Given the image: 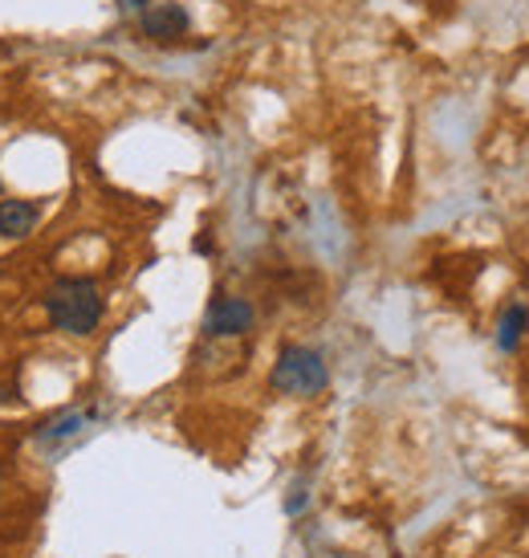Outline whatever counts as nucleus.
I'll list each match as a JSON object with an SVG mask.
<instances>
[{
	"instance_id": "9d476101",
	"label": "nucleus",
	"mask_w": 529,
	"mask_h": 558,
	"mask_svg": "<svg viewBox=\"0 0 529 558\" xmlns=\"http://www.w3.org/2000/svg\"><path fill=\"white\" fill-rule=\"evenodd\" d=\"M0 489H4V469H0Z\"/></svg>"
},
{
	"instance_id": "423d86ee",
	"label": "nucleus",
	"mask_w": 529,
	"mask_h": 558,
	"mask_svg": "<svg viewBox=\"0 0 529 558\" xmlns=\"http://www.w3.org/2000/svg\"><path fill=\"white\" fill-rule=\"evenodd\" d=\"M41 225V208L33 201H0V241H21Z\"/></svg>"
},
{
	"instance_id": "f03ea898",
	"label": "nucleus",
	"mask_w": 529,
	"mask_h": 558,
	"mask_svg": "<svg viewBox=\"0 0 529 558\" xmlns=\"http://www.w3.org/2000/svg\"><path fill=\"white\" fill-rule=\"evenodd\" d=\"M269 388L281 396H294V400H313L330 388V367L322 351H313L306 342H285L273 359V372H269Z\"/></svg>"
},
{
	"instance_id": "1a4fd4ad",
	"label": "nucleus",
	"mask_w": 529,
	"mask_h": 558,
	"mask_svg": "<svg viewBox=\"0 0 529 558\" xmlns=\"http://www.w3.org/2000/svg\"><path fill=\"white\" fill-rule=\"evenodd\" d=\"M119 9H123V13H147V9H151V0H119Z\"/></svg>"
},
{
	"instance_id": "39448f33",
	"label": "nucleus",
	"mask_w": 529,
	"mask_h": 558,
	"mask_svg": "<svg viewBox=\"0 0 529 558\" xmlns=\"http://www.w3.org/2000/svg\"><path fill=\"white\" fill-rule=\"evenodd\" d=\"M94 424V412L90 408H70V412H58V416H49L37 433H33V440L41 445V449L58 452L65 449V445H74L86 428Z\"/></svg>"
},
{
	"instance_id": "7ed1b4c3",
	"label": "nucleus",
	"mask_w": 529,
	"mask_h": 558,
	"mask_svg": "<svg viewBox=\"0 0 529 558\" xmlns=\"http://www.w3.org/2000/svg\"><path fill=\"white\" fill-rule=\"evenodd\" d=\"M257 326V311L249 298L241 294H217L204 311V335L208 339H241Z\"/></svg>"
},
{
	"instance_id": "f257e3e1",
	"label": "nucleus",
	"mask_w": 529,
	"mask_h": 558,
	"mask_svg": "<svg viewBox=\"0 0 529 558\" xmlns=\"http://www.w3.org/2000/svg\"><path fill=\"white\" fill-rule=\"evenodd\" d=\"M41 302H46L49 323L58 326L62 335H74V339H90L94 330L102 326V314H107L102 286L94 278H78V274H65V278L49 281Z\"/></svg>"
},
{
	"instance_id": "9b49d317",
	"label": "nucleus",
	"mask_w": 529,
	"mask_h": 558,
	"mask_svg": "<svg viewBox=\"0 0 529 558\" xmlns=\"http://www.w3.org/2000/svg\"><path fill=\"white\" fill-rule=\"evenodd\" d=\"M0 192H4V180H0Z\"/></svg>"
},
{
	"instance_id": "6e6552de",
	"label": "nucleus",
	"mask_w": 529,
	"mask_h": 558,
	"mask_svg": "<svg viewBox=\"0 0 529 558\" xmlns=\"http://www.w3.org/2000/svg\"><path fill=\"white\" fill-rule=\"evenodd\" d=\"M306 506H310V494H306V489H302V485H297L294 494L285 497V513H290V518H297V513L306 510Z\"/></svg>"
},
{
	"instance_id": "0eeeda50",
	"label": "nucleus",
	"mask_w": 529,
	"mask_h": 558,
	"mask_svg": "<svg viewBox=\"0 0 529 558\" xmlns=\"http://www.w3.org/2000/svg\"><path fill=\"white\" fill-rule=\"evenodd\" d=\"M526 330H529V311L521 302H514L497 323V347L505 355H514L517 347H521V339H526Z\"/></svg>"
},
{
	"instance_id": "20e7f679",
	"label": "nucleus",
	"mask_w": 529,
	"mask_h": 558,
	"mask_svg": "<svg viewBox=\"0 0 529 558\" xmlns=\"http://www.w3.org/2000/svg\"><path fill=\"white\" fill-rule=\"evenodd\" d=\"M139 29L159 41V46H168V41H180L187 29H192V13H187L184 4H175V0H163V4H151L147 13L139 16Z\"/></svg>"
}]
</instances>
